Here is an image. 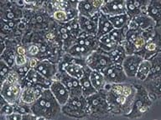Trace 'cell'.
Listing matches in <instances>:
<instances>
[{
	"label": "cell",
	"mask_w": 161,
	"mask_h": 120,
	"mask_svg": "<svg viewBox=\"0 0 161 120\" xmlns=\"http://www.w3.org/2000/svg\"><path fill=\"white\" fill-rule=\"evenodd\" d=\"M136 94V88L130 83H113L111 89L107 92L110 113L128 114L134 107Z\"/></svg>",
	"instance_id": "cell-1"
},
{
	"label": "cell",
	"mask_w": 161,
	"mask_h": 120,
	"mask_svg": "<svg viewBox=\"0 0 161 120\" xmlns=\"http://www.w3.org/2000/svg\"><path fill=\"white\" fill-rule=\"evenodd\" d=\"M31 110L40 119H55L62 113L61 105L54 97L50 88L43 90L35 102L31 104Z\"/></svg>",
	"instance_id": "cell-2"
},
{
	"label": "cell",
	"mask_w": 161,
	"mask_h": 120,
	"mask_svg": "<svg viewBox=\"0 0 161 120\" xmlns=\"http://www.w3.org/2000/svg\"><path fill=\"white\" fill-rule=\"evenodd\" d=\"M61 112L65 116L75 118H84L91 115L86 98L82 94L70 96L65 104L61 106Z\"/></svg>",
	"instance_id": "cell-3"
},
{
	"label": "cell",
	"mask_w": 161,
	"mask_h": 120,
	"mask_svg": "<svg viewBox=\"0 0 161 120\" xmlns=\"http://www.w3.org/2000/svg\"><path fill=\"white\" fill-rule=\"evenodd\" d=\"M17 72L13 68L7 79L1 83V97L10 103H15L20 100L23 86Z\"/></svg>",
	"instance_id": "cell-4"
},
{
	"label": "cell",
	"mask_w": 161,
	"mask_h": 120,
	"mask_svg": "<svg viewBox=\"0 0 161 120\" xmlns=\"http://www.w3.org/2000/svg\"><path fill=\"white\" fill-rule=\"evenodd\" d=\"M91 115H105L110 112L109 103L107 99V92L105 90L97 91L95 93L86 97Z\"/></svg>",
	"instance_id": "cell-5"
},
{
	"label": "cell",
	"mask_w": 161,
	"mask_h": 120,
	"mask_svg": "<svg viewBox=\"0 0 161 120\" xmlns=\"http://www.w3.org/2000/svg\"><path fill=\"white\" fill-rule=\"evenodd\" d=\"M86 64L91 69L97 70L103 72L105 69L113 64V62L108 54V52L97 48L93 51L86 59Z\"/></svg>",
	"instance_id": "cell-6"
},
{
	"label": "cell",
	"mask_w": 161,
	"mask_h": 120,
	"mask_svg": "<svg viewBox=\"0 0 161 120\" xmlns=\"http://www.w3.org/2000/svg\"><path fill=\"white\" fill-rule=\"evenodd\" d=\"M55 79H57L62 82L65 85L66 88L69 90L70 96H75V95H81V86H80V79L73 77L71 75L64 71V70H59L56 73Z\"/></svg>",
	"instance_id": "cell-7"
},
{
	"label": "cell",
	"mask_w": 161,
	"mask_h": 120,
	"mask_svg": "<svg viewBox=\"0 0 161 120\" xmlns=\"http://www.w3.org/2000/svg\"><path fill=\"white\" fill-rule=\"evenodd\" d=\"M107 82L110 83H121L127 82L129 78L124 72L122 64L113 63L103 72Z\"/></svg>",
	"instance_id": "cell-8"
},
{
	"label": "cell",
	"mask_w": 161,
	"mask_h": 120,
	"mask_svg": "<svg viewBox=\"0 0 161 120\" xmlns=\"http://www.w3.org/2000/svg\"><path fill=\"white\" fill-rule=\"evenodd\" d=\"M143 60V57L138 53H133V54H129L126 56L123 63H122V66L124 69V72H126V74L128 75L129 78L136 77L138 67Z\"/></svg>",
	"instance_id": "cell-9"
},
{
	"label": "cell",
	"mask_w": 161,
	"mask_h": 120,
	"mask_svg": "<svg viewBox=\"0 0 161 120\" xmlns=\"http://www.w3.org/2000/svg\"><path fill=\"white\" fill-rule=\"evenodd\" d=\"M100 12L96 13L92 17H85L79 15L78 16V21L81 32L91 35H96L97 32L98 27V18H99Z\"/></svg>",
	"instance_id": "cell-10"
},
{
	"label": "cell",
	"mask_w": 161,
	"mask_h": 120,
	"mask_svg": "<svg viewBox=\"0 0 161 120\" xmlns=\"http://www.w3.org/2000/svg\"><path fill=\"white\" fill-rule=\"evenodd\" d=\"M101 12L108 16L127 13L126 0H108L105 1Z\"/></svg>",
	"instance_id": "cell-11"
},
{
	"label": "cell",
	"mask_w": 161,
	"mask_h": 120,
	"mask_svg": "<svg viewBox=\"0 0 161 120\" xmlns=\"http://www.w3.org/2000/svg\"><path fill=\"white\" fill-rule=\"evenodd\" d=\"M49 88H50L51 92L54 95V97L56 98V100L61 106L65 104V102H67L68 99L70 98V94L69 90L59 80H53Z\"/></svg>",
	"instance_id": "cell-12"
},
{
	"label": "cell",
	"mask_w": 161,
	"mask_h": 120,
	"mask_svg": "<svg viewBox=\"0 0 161 120\" xmlns=\"http://www.w3.org/2000/svg\"><path fill=\"white\" fill-rule=\"evenodd\" d=\"M154 26H155V20H153L148 14L145 15L143 13L138 15L134 18H132L130 22L128 23L129 28L142 30V31H144V30L148 29L149 28L154 27Z\"/></svg>",
	"instance_id": "cell-13"
},
{
	"label": "cell",
	"mask_w": 161,
	"mask_h": 120,
	"mask_svg": "<svg viewBox=\"0 0 161 120\" xmlns=\"http://www.w3.org/2000/svg\"><path fill=\"white\" fill-rule=\"evenodd\" d=\"M35 69L40 72V74L49 80H55L56 73L58 72L57 66L54 62H50L49 60H41L39 61L37 65L35 66Z\"/></svg>",
	"instance_id": "cell-14"
},
{
	"label": "cell",
	"mask_w": 161,
	"mask_h": 120,
	"mask_svg": "<svg viewBox=\"0 0 161 120\" xmlns=\"http://www.w3.org/2000/svg\"><path fill=\"white\" fill-rule=\"evenodd\" d=\"M95 50L92 49L91 48L85 46V45L78 44L76 42H73L70 47L68 48L66 52L70 56L75 58H80V59H86V58Z\"/></svg>",
	"instance_id": "cell-15"
},
{
	"label": "cell",
	"mask_w": 161,
	"mask_h": 120,
	"mask_svg": "<svg viewBox=\"0 0 161 120\" xmlns=\"http://www.w3.org/2000/svg\"><path fill=\"white\" fill-rule=\"evenodd\" d=\"M24 78L28 80L29 82H30L35 86H41L45 88H49L50 85L52 82L51 80L47 79L46 78L40 74L38 71H36L35 68H30V71L27 72V74Z\"/></svg>",
	"instance_id": "cell-16"
},
{
	"label": "cell",
	"mask_w": 161,
	"mask_h": 120,
	"mask_svg": "<svg viewBox=\"0 0 161 120\" xmlns=\"http://www.w3.org/2000/svg\"><path fill=\"white\" fill-rule=\"evenodd\" d=\"M90 72L91 68L88 67L87 65H86L85 67V72L83 76L80 78V86H81V92L84 97H88L90 95L95 93L96 92H97L94 86L92 83L90 78Z\"/></svg>",
	"instance_id": "cell-17"
},
{
	"label": "cell",
	"mask_w": 161,
	"mask_h": 120,
	"mask_svg": "<svg viewBox=\"0 0 161 120\" xmlns=\"http://www.w3.org/2000/svg\"><path fill=\"white\" fill-rule=\"evenodd\" d=\"M145 6H147L145 0H126L127 13L131 18L142 14L143 8H146Z\"/></svg>",
	"instance_id": "cell-18"
},
{
	"label": "cell",
	"mask_w": 161,
	"mask_h": 120,
	"mask_svg": "<svg viewBox=\"0 0 161 120\" xmlns=\"http://www.w3.org/2000/svg\"><path fill=\"white\" fill-rule=\"evenodd\" d=\"M114 29V27L112 24L109 18L108 15L104 14L103 12L100 11L99 14V18H98V27H97V37L100 38L104 35L108 34Z\"/></svg>",
	"instance_id": "cell-19"
},
{
	"label": "cell",
	"mask_w": 161,
	"mask_h": 120,
	"mask_svg": "<svg viewBox=\"0 0 161 120\" xmlns=\"http://www.w3.org/2000/svg\"><path fill=\"white\" fill-rule=\"evenodd\" d=\"M77 10L79 15L85 16V17H92L96 13H97L98 12H100L93 6L92 0L79 1L77 4Z\"/></svg>",
	"instance_id": "cell-20"
},
{
	"label": "cell",
	"mask_w": 161,
	"mask_h": 120,
	"mask_svg": "<svg viewBox=\"0 0 161 120\" xmlns=\"http://www.w3.org/2000/svg\"><path fill=\"white\" fill-rule=\"evenodd\" d=\"M90 78L92 83L94 86L97 91H102L104 90V87L107 84V80H106L104 74L102 72L97 71V70L91 69L90 72Z\"/></svg>",
	"instance_id": "cell-21"
},
{
	"label": "cell",
	"mask_w": 161,
	"mask_h": 120,
	"mask_svg": "<svg viewBox=\"0 0 161 120\" xmlns=\"http://www.w3.org/2000/svg\"><path fill=\"white\" fill-rule=\"evenodd\" d=\"M107 52L109 55V57L111 58L113 63H118V64H122L126 56L128 55L126 52L125 48L123 44L118 45L115 48H113V50Z\"/></svg>",
	"instance_id": "cell-22"
},
{
	"label": "cell",
	"mask_w": 161,
	"mask_h": 120,
	"mask_svg": "<svg viewBox=\"0 0 161 120\" xmlns=\"http://www.w3.org/2000/svg\"><path fill=\"white\" fill-rule=\"evenodd\" d=\"M108 18L114 28H123L128 27V23L131 20V18L128 13L113 15V16H108Z\"/></svg>",
	"instance_id": "cell-23"
},
{
	"label": "cell",
	"mask_w": 161,
	"mask_h": 120,
	"mask_svg": "<svg viewBox=\"0 0 161 120\" xmlns=\"http://www.w3.org/2000/svg\"><path fill=\"white\" fill-rule=\"evenodd\" d=\"M151 68H152L151 61H149L148 59H143L138 67L135 78L140 80V81H145L148 79V78L149 77V74H150Z\"/></svg>",
	"instance_id": "cell-24"
},
{
	"label": "cell",
	"mask_w": 161,
	"mask_h": 120,
	"mask_svg": "<svg viewBox=\"0 0 161 120\" xmlns=\"http://www.w3.org/2000/svg\"><path fill=\"white\" fill-rule=\"evenodd\" d=\"M15 56H16V53H15L14 49L6 48L4 52L1 53V59L4 60L10 67L13 68L15 66Z\"/></svg>",
	"instance_id": "cell-25"
},
{
	"label": "cell",
	"mask_w": 161,
	"mask_h": 120,
	"mask_svg": "<svg viewBox=\"0 0 161 120\" xmlns=\"http://www.w3.org/2000/svg\"><path fill=\"white\" fill-rule=\"evenodd\" d=\"M14 109L15 112H18V113H20V114L25 115L27 114V113H30V112H32V110H31V105L28 104V103H25V102H23L21 101H19V102L14 103Z\"/></svg>",
	"instance_id": "cell-26"
},
{
	"label": "cell",
	"mask_w": 161,
	"mask_h": 120,
	"mask_svg": "<svg viewBox=\"0 0 161 120\" xmlns=\"http://www.w3.org/2000/svg\"><path fill=\"white\" fill-rule=\"evenodd\" d=\"M153 62H151L152 68H151L150 73L155 74V78L161 76V53H158L157 56L153 57Z\"/></svg>",
	"instance_id": "cell-27"
},
{
	"label": "cell",
	"mask_w": 161,
	"mask_h": 120,
	"mask_svg": "<svg viewBox=\"0 0 161 120\" xmlns=\"http://www.w3.org/2000/svg\"><path fill=\"white\" fill-rule=\"evenodd\" d=\"M148 16H150L153 20L157 19V18H161V5L158 3L149 5L147 8Z\"/></svg>",
	"instance_id": "cell-28"
},
{
	"label": "cell",
	"mask_w": 161,
	"mask_h": 120,
	"mask_svg": "<svg viewBox=\"0 0 161 120\" xmlns=\"http://www.w3.org/2000/svg\"><path fill=\"white\" fill-rule=\"evenodd\" d=\"M12 70L13 68L10 67L9 65L4 60L1 59V72H0V75H1V83H3L5 80L7 79V78L8 77L10 72H12Z\"/></svg>",
	"instance_id": "cell-29"
},
{
	"label": "cell",
	"mask_w": 161,
	"mask_h": 120,
	"mask_svg": "<svg viewBox=\"0 0 161 120\" xmlns=\"http://www.w3.org/2000/svg\"><path fill=\"white\" fill-rule=\"evenodd\" d=\"M150 89L152 92H154V94L161 97V76L152 79L150 82Z\"/></svg>",
	"instance_id": "cell-30"
},
{
	"label": "cell",
	"mask_w": 161,
	"mask_h": 120,
	"mask_svg": "<svg viewBox=\"0 0 161 120\" xmlns=\"http://www.w3.org/2000/svg\"><path fill=\"white\" fill-rule=\"evenodd\" d=\"M53 17L56 21L60 22V23H66V22H70L67 12L65 10H55L54 12V14H53Z\"/></svg>",
	"instance_id": "cell-31"
},
{
	"label": "cell",
	"mask_w": 161,
	"mask_h": 120,
	"mask_svg": "<svg viewBox=\"0 0 161 120\" xmlns=\"http://www.w3.org/2000/svg\"><path fill=\"white\" fill-rule=\"evenodd\" d=\"M14 112V104L8 102H6L3 104H1V107H0V115H1V117L3 118L5 116H8V115L11 114Z\"/></svg>",
	"instance_id": "cell-32"
},
{
	"label": "cell",
	"mask_w": 161,
	"mask_h": 120,
	"mask_svg": "<svg viewBox=\"0 0 161 120\" xmlns=\"http://www.w3.org/2000/svg\"><path fill=\"white\" fill-rule=\"evenodd\" d=\"M146 43V38L143 36V34L139 35L138 38H136L134 41L133 42V44L134 45L136 50H137V52H139L141 49H143L144 45ZM136 52V53H137Z\"/></svg>",
	"instance_id": "cell-33"
},
{
	"label": "cell",
	"mask_w": 161,
	"mask_h": 120,
	"mask_svg": "<svg viewBox=\"0 0 161 120\" xmlns=\"http://www.w3.org/2000/svg\"><path fill=\"white\" fill-rule=\"evenodd\" d=\"M29 61V57L27 55H22L16 53L15 56V66H23L26 64Z\"/></svg>",
	"instance_id": "cell-34"
},
{
	"label": "cell",
	"mask_w": 161,
	"mask_h": 120,
	"mask_svg": "<svg viewBox=\"0 0 161 120\" xmlns=\"http://www.w3.org/2000/svg\"><path fill=\"white\" fill-rule=\"evenodd\" d=\"M40 51V48L38 47L37 45L31 44L27 48V56L29 58L35 57V56L39 53Z\"/></svg>",
	"instance_id": "cell-35"
},
{
	"label": "cell",
	"mask_w": 161,
	"mask_h": 120,
	"mask_svg": "<svg viewBox=\"0 0 161 120\" xmlns=\"http://www.w3.org/2000/svg\"><path fill=\"white\" fill-rule=\"evenodd\" d=\"M156 48H157V45L152 41H148V42H146L143 49L141 50L145 51L146 52H153L156 50Z\"/></svg>",
	"instance_id": "cell-36"
},
{
	"label": "cell",
	"mask_w": 161,
	"mask_h": 120,
	"mask_svg": "<svg viewBox=\"0 0 161 120\" xmlns=\"http://www.w3.org/2000/svg\"><path fill=\"white\" fill-rule=\"evenodd\" d=\"M23 2L30 7H40L43 3L42 0H22Z\"/></svg>",
	"instance_id": "cell-37"
},
{
	"label": "cell",
	"mask_w": 161,
	"mask_h": 120,
	"mask_svg": "<svg viewBox=\"0 0 161 120\" xmlns=\"http://www.w3.org/2000/svg\"><path fill=\"white\" fill-rule=\"evenodd\" d=\"M6 120H23V115L14 112L11 114L3 117Z\"/></svg>",
	"instance_id": "cell-38"
},
{
	"label": "cell",
	"mask_w": 161,
	"mask_h": 120,
	"mask_svg": "<svg viewBox=\"0 0 161 120\" xmlns=\"http://www.w3.org/2000/svg\"><path fill=\"white\" fill-rule=\"evenodd\" d=\"M92 2L93 6L97 8V10L101 11V8L104 4V2H105V0H92Z\"/></svg>",
	"instance_id": "cell-39"
},
{
	"label": "cell",
	"mask_w": 161,
	"mask_h": 120,
	"mask_svg": "<svg viewBox=\"0 0 161 120\" xmlns=\"http://www.w3.org/2000/svg\"><path fill=\"white\" fill-rule=\"evenodd\" d=\"M38 62H39V61H38L37 58H35L34 57L29 58V63H30V66L31 68H35V66L37 65Z\"/></svg>",
	"instance_id": "cell-40"
},
{
	"label": "cell",
	"mask_w": 161,
	"mask_h": 120,
	"mask_svg": "<svg viewBox=\"0 0 161 120\" xmlns=\"http://www.w3.org/2000/svg\"><path fill=\"white\" fill-rule=\"evenodd\" d=\"M16 52L19 54H22V55H27V48H25V47H22V46H19L17 48V50Z\"/></svg>",
	"instance_id": "cell-41"
},
{
	"label": "cell",
	"mask_w": 161,
	"mask_h": 120,
	"mask_svg": "<svg viewBox=\"0 0 161 120\" xmlns=\"http://www.w3.org/2000/svg\"><path fill=\"white\" fill-rule=\"evenodd\" d=\"M71 8H77V4L79 2V0H65Z\"/></svg>",
	"instance_id": "cell-42"
},
{
	"label": "cell",
	"mask_w": 161,
	"mask_h": 120,
	"mask_svg": "<svg viewBox=\"0 0 161 120\" xmlns=\"http://www.w3.org/2000/svg\"><path fill=\"white\" fill-rule=\"evenodd\" d=\"M43 2H48V1H51V0H42Z\"/></svg>",
	"instance_id": "cell-43"
},
{
	"label": "cell",
	"mask_w": 161,
	"mask_h": 120,
	"mask_svg": "<svg viewBox=\"0 0 161 120\" xmlns=\"http://www.w3.org/2000/svg\"><path fill=\"white\" fill-rule=\"evenodd\" d=\"M8 1H11V2H15V1H19V0H8Z\"/></svg>",
	"instance_id": "cell-44"
},
{
	"label": "cell",
	"mask_w": 161,
	"mask_h": 120,
	"mask_svg": "<svg viewBox=\"0 0 161 120\" xmlns=\"http://www.w3.org/2000/svg\"><path fill=\"white\" fill-rule=\"evenodd\" d=\"M79 1H82V0H79Z\"/></svg>",
	"instance_id": "cell-45"
},
{
	"label": "cell",
	"mask_w": 161,
	"mask_h": 120,
	"mask_svg": "<svg viewBox=\"0 0 161 120\" xmlns=\"http://www.w3.org/2000/svg\"><path fill=\"white\" fill-rule=\"evenodd\" d=\"M105 1H108V0H105Z\"/></svg>",
	"instance_id": "cell-46"
}]
</instances>
